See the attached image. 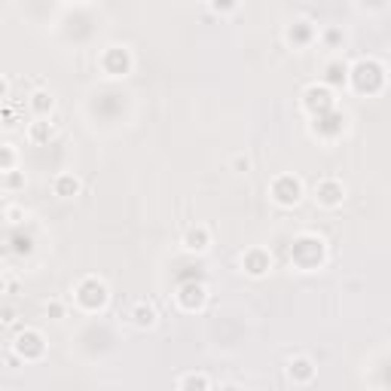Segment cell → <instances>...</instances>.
I'll use <instances>...</instances> for the list:
<instances>
[{"label": "cell", "mask_w": 391, "mask_h": 391, "mask_svg": "<svg viewBox=\"0 0 391 391\" xmlns=\"http://www.w3.org/2000/svg\"><path fill=\"white\" fill-rule=\"evenodd\" d=\"M269 196H272L275 205H282V208H294V205L303 202V181L294 178V174H278L269 184Z\"/></svg>", "instance_id": "obj_2"}, {"label": "cell", "mask_w": 391, "mask_h": 391, "mask_svg": "<svg viewBox=\"0 0 391 391\" xmlns=\"http://www.w3.org/2000/svg\"><path fill=\"white\" fill-rule=\"evenodd\" d=\"M13 351L18 355V361H28V364H31V361H40L43 351H46L40 330H25V333H18Z\"/></svg>", "instance_id": "obj_5"}, {"label": "cell", "mask_w": 391, "mask_h": 391, "mask_svg": "<svg viewBox=\"0 0 391 391\" xmlns=\"http://www.w3.org/2000/svg\"><path fill=\"white\" fill-rule=\"evenodd\" d=\"M52 193L59 196V199H77V196L83 193V184L73 172H59L52 178Z\"/></svg>", "instance_id": "obj_10"}, {"label": "cell", "mask_w": 391, "mask_h": 391, "mask_svg": "<svg viewBox=\"0 0 391 391\" xmlns=\"http://www.w3.org/2000/svg\"><path fill=\"white\" fill-rule=\"evenodd\" d=\"M52 138V123L46 116H37L34 123H28V141L31 144H43Z\"/></svg>", "instance_id": "obj_13"}, {"label": "cell", "mask_w": 391, "mask_h": 391, "mask_svg": "<svg viewBox=\"0 0 391 391\" xmlns=\"http://www.w3.org/2000/svg\"><path fill=\"white\" fill-rule=\"evenodd\" d=\"M101 71L107 73V77H128L135 68V59H132V52H128V46H104V52H101Z\"/></svg>", "instance_id": "obj_3"}, {"label": "cell", "mask_w": 391, "mask_h": 391, "mask_svg": "<svg viewBox=\"0 0 391 391\" xmlns=\"http://www.w3.org/2000/svg\"><path fill=\"white\" fill-rule=\"evenodd\" d=\"M174 300H178V306H181L184 312H196V309H202V306L208 303V287L190 282V284H184V287H181Z\"/></svg>", "instance_id": "obj_8"}, {"label": "cell", "mask_w": 391, "mask_h": 391, "mask_svg": "<svg viewBox=\"0 0 391 391\" xmlns=\"http://www.w3.org/2000/svg\"><path fill=\"white\" fill-rule=\"evenodd\" d=\"M251 169H254L251 156H245V153H236V156H232V172H236V174H248Z\"/></svg>", "instance_id": "obj_17"}, {"label": "cell", "mask_w": 391, "mask_h": 391, "mask_svg": "<svg viewBox=\"0 0 391 391\" xmlns=\"http://www.w3.org/2000/svg\"><path fill=\"white\" fill-rule=\"evenodd\" d=\"M6 291V278H4V272H0V294Z\"/></svg>", "instance_id": "obj_22"}, {"label": "cell", "mask_w": 391, "mask_h": 391, "mask_svg": "<svg viewBox=\"0 0 391 391\" xmlns=\"http://www.w3.org/2000/svg\"><path fill=\"white\" fill-rule=\"evenodd\" d=\"M16 321H18V306H4V309H0V324H4V327H13Z\"/></svg>", "instance_id": "obj_18"}, {"label": "cell", "mask_w": 391, "mask_h": 391, "mask_svg": "<svg viewBox=\"0 0 391 391\" xmlns=\"http://www.w3.org/2000/svg\"><path fill=\"white\" fill-rule=\"evenodd\" d=\"M128 321H132V327H138V330H150V327H156L160 315H156L153 303L141 300V303H135V306H132V312H128Z\"/></svg>", "instance_id": "obj_11"}, {"label": "cell", "mask_w": 391, "mask_h": 391, "mask_svg": "<svg viewBox=\"0 0 391 391\" xmlns=\"http://www.w3.org/2000/svg\"><path fill=\"white\" fill-rule=\"evenodd\" d=\"M269 269H272V257H269V251L248 248L245 254H241V272H245V275L263 278V275H269Z\"/></svg>", "instance_id": "obj_6"}, {"label": "cell", "mask_w": 391, "mask_h": 391, "mask_svg": "<svg viewBox=\"0 0 391 391\" xmlns=\"http://www.w3.org/2000/svg\"><path fill=\"white\" fill-rule=\"evenodd\" d=\"M181 248L187 251V254H205V251L211 248V229L205 227V223H196V227H190L184 232Z\"/></svg>", "instance_id": "obj_7"}, {"label": "cell", "mask_w": 391, "mask_h": 391, "mask_svg": "<svg viewBox=\"0 0 391 391\" xmlns=\"http://www.w3.org/2000/svg\"><path fill=\"white\" fill-rule=\"evenodd\" d=\"M73 300H77V306L83 312H98V309H104L107 300H110V291H107V284L101 282V278H83V282L73 287Z\"/></svg>", "instance_id": "obj_1"}, {"label": "cell", "mask_w": 391, "mask_h": 391, "mask_svg": "<svg viewBox=\"0 0 391 391\" xmlns=\"http://www.w3.org/2000/svg\"><path fill=\"white\" fill-rule=\"evenodd\" d=\"M16 160H18L16 147L13 144H0V174L9 172V169H16Z\"/></svg>", "instance_id": "obj_15"}, {"label": "cell", "mask_w": 391, "mask_h": 391, "mask_svg": "<svg viewBox=\"0 0 391 391\" xmlns=\"http://www.w3.org/2000/svg\"><path fill=\"white\" fill-rule=\"evenodd\" d=\"M4 187H6V190H22V187H25V174L18 172V169L4 172Z\"/></svg>", "instance_id": "obj_16"}, {"label": "cell", "mask_w": 391, "mask_h": 391, "mask_svg": "<svg viewBox=\"0 0 391 391\" xmlns=\"http://www.w3.org/2000/svg\"><path fill=\"white\" fill-rule=\"evenodd\" d=\"M46 315H52V321H61V318H64V306H61L59 300L46 303Z\"/></svg>", "instance_id": "obj_20"}, {"label": "cell", "mask_w": 391, "mask_h": 391, "mask_svg": "<svg viewBox=\"0 0 391 391\" xmlns=\"http://www.w3.org/2000/svg\"><path fill=\"white\" fill-rule=\"evenodd\" d=\"M346 202V187H342V181L337 178H324L315 184V205H321V208H339V205Z\"/></svg>", "instance_id": "obj_4"}, {"label": "cell", "mask_w": 391, "mask_h": 391, "mask_svg": "<svg viewBox=\"0 0 391 391\" xmlns=\"http://www.w3.org/2000/svg\"><path fill=\"white\" fill-rule=\"evenodd\" d=\"M287 379H291L294 385H309L315 379V361L306 358V355H296L287 361Z\"/></svg>", "instance_id": "obj_9"}, {"label": "cell", "mask_w": 391, "mask_h": 391, "mask_svg": "<svg viewBox=\"0 0 391 391\" xmlns=\"http://www.w3.org/2000/svg\"><path fill=\"white\" fill-rule=\"evenodd\" d=\"M4 214H6L9 223H22V220H25V208H22V205H9Z\"/></svg>", "instance_id": "obj_19"}, {"label": "cell", "mask_w": 391, "mask_h": 391, "mask_svg": "<svg viewBox=\"0 0 391 391\" xmlns=\"http://www.w3.org/2000/svg\"><path fill=\"white\" fill-rule=\"evenodd\" d=\"M4 98H9V83H6V77H0V101Z\"/></svg>", "instance_id": "obj_21"}, {"label": "cell", "mask_w": 391, "mask_h": 391, "mask_svg": "<svg viewBox=\"0 0 391 391\" xmlns=\"http://www.w3.org/2000/svg\"><path fill=\"white\" fill-rule=\"evenodd\" d=\"M28 110H31L34 116H49L55 110V98L49 89H34L31 98H28Z\"/></svg>", "instance_id": "obj_12"}, {"label": "cell", "mask_w": 391, "mask_h": 391, "mask_svg": "<svg viewBox=\"0 0 391 391\" xmlns=\"http://www.w3.org/2000/svg\"><path fill=\"white\" fill-rule=\"evenodd\" d=\"M174 388H181V391H190V388L208 391L211 388V379L205 376V373H184V376L174 379Z\"/></svg>", "instance_id": "obj_14"}]
</instances>
